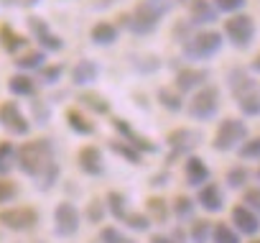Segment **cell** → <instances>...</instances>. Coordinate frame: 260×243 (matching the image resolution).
Returning a JSON list of instances; mask_svg holds the SVG:
<instances>
[{
	"mask_svg": "<svg viewBox=\"0 0 260 243\" xmlns=\"http://www.w3.org/2000/svg\"><path fill=\"white\" fill-rule=\"evenodd\" d=\"M18 167L34 177L39 182L41 190H49L56 177H59V167L54 161V151H51V144L46 139H39V141H28L21 151H18Z\"/></svg>",
	"mask_w": 260,
	"mask_h": 243,
	"instance_id": "1",
	"label": "cell"
},
{
	"mask_svg": "<svg viewBox=\"0 0 260 243\" xmlns=\"http://www.w3.org/2000/svg\"><path fill=\"white\" fill-rule=\"evenodd\" d=\"M164 13H166V6H156V3H148V0H146V3H141L130 16H122V18H125V26L133 34L146 36V34L158 29Z\"/></svg>",
	"mask_w": 260,
	"mask_h": 243,
	"instance_id": "2",
	"label": "cell"
},
{
	"mask_svg": "<svg viewBox=\"0 0 260 243\" xmlns=\"http://www.w3.org/2000/svg\"><path fill=\"white\" fill-rule=\"evenodd\" d=\"M222 49V34L217 31H199L184 41V57L194 62H204Z\"/></svg>",
	"mask_w": 260,
	"mask_h": 243,
	"instance_id": "3",
	"label": "cell"
},
{
	"mask_svg": "<svg viewBox=\"0 0 260 243\" xmlns=\"http://www.w3.org/2000/svg\"><path fill=\"white\" fill-rule=\"evenodd\" d=\"M217 107H219V90H217L214 85L199 87V90L191 95V100H189V115H194V118H199V120L212 118V115L217 113Z\"/></svg>",
	"mask_w": 260,
	"mask_h": 243,
	"instance_id": "4",
	"label": "cell"
},
{
	"mask_svg": "<svg viewBox=\"0 0 260 243\" xmlns=\"http://www.w3.org/2000/svg\"><path fill=\"white\" fill-rule=\"evenodd\" d=\"M224 34L230 36V41L237 46V49H247L255 39V23L250 16L245 13H235L232 18H227L224 23Z\"/></svg>",
	"mask_w": 260,
	"mask_h": 243,
	"instance_id": "5",
	"label": "cell"
},
{
	"mask_svg": "<svg viewBox=\"0 0 260 243\" xmlns=\"http://www.w3.org/2000/svg\"><path fill=\"white\" fill-rule=\"evenodd\" d=\"M245 136H247V128H245L242 120H237V118H227V120H222L219 128H217L214 149H219V151H230L232 146H237L240 141H245Z\"/></svg>",
	"mask_w": 260,
	"mask_h": 243,
	"instance_id": "6",
	"label": "cell"
},
{
	"mask_svg": "<svg viewBox=\"0 0 260 243\" xmlns=\"http://www.w3.org/2000/svg\"><path fill=\"white\" fill-rule=\"evenodd\" d=\"M0 126H3L8 133L13 136H26L31 123H28V118L21 113V107L16 102H3L0 105Z\"/></svg>",
	"mask_w": 260,
	"mask_h": 243,
	"instance_id": "7",
	"label": "cell"
},
{
	"mask_svg": "<svg viewBox=\"0 0 260 243\" xmlns=\"http://www.w3.org/2000/svg\"><path fill=\"white\" fill-rule=\"evenodd\" d=\"M0 223L11 230H28L39 223V212L34 207H11L0 212Z\"/></svg>",
	"mask_w": 260,
	"mask_h": 243,
	"instance_id": "8",
	"label": "cell"
},
{
	"mask_svg": "<svg viewBox=\"0 0 260 243\" xmlns=\"http://www.w3.org/2000/svg\"><path fill=\"white\" fill-rule=\"evenodd\" d=\"M54 223H56V233L59 235H74L79 230V212L74 205L61 202L54 212Z\"/></svg>",
	"mask_w": 260,
	"mask_h": 243,
	"instance_id": "9",
	"label": "cell"
},
{
	"mask_svg": "<svg viewBox=\"0 0 260 243\" xmlns=\"http://www.w3.org/2000/svg\"><path fill=\"white\" fill-rule=\"evenodd\" d=\"M28 29H31V34H34V39L44 46V49H49V51H59L64 44H61V39L41 21V18H36V16H31L28 18Z\"/></svg>",
	"mask_w": 260,
	"mask_h": 243,
	"instance_id": "10",
	"label": "cell"
},
{
	"mask_svg": "<svg viewBox=\"0 0 260 243\" xmlns=\"http://www.w3.org/2000/svg\"><path fill=\"white\" fill-rule=\"evenodd\" d=\"M197 141H199V133H194V131H189V128H179V131H174V133L169 136V144H171V149H174L171 156H169V161H174L176 156L191 151V149L197 146Z\"/></svg>",
	"mask_w": 260,
	"mask_h": 243,
	"instance_id": "11",
	"label": "cell"
},
{
	"mask_svg": "<svg viewBox=\"0 0 260 243\" xmlns=\"http://www.w3.org/2000/svg\"><path fill=\"white\" fill-rule=\"evenodd\" d=\"M214 21H217V8H212V3H207V0H191L189 3V23L204 26Z\"/></svg>",
	"mask_w": 260,
	"mask_h": 243,
	"instance_id": "12",
	"label": "cell"
},
{
	"mask_svg": "<svg viewBox=\"0 0 260 243\" xmlns=\"http://www.w3.org/2000/svg\"><path fill=\"white\" fill-rule=\"evenodd\" d=\"M115 128H117V131H120V133L127 139V144L133 146V149H138V151H156V146H153V144H151L146 136H141L136 128H130V126L125 123L122 118H115Z\"/></svg>",
	"mask_w": 260,
	"mask_h": 243,
	"instance_id": "13",
	"label": "cell"
},
{
	"mask_svg": "<svg viewBox=\"0 0 260 243\" xmlns=\"http://www.w3.org/2000/svg\"><path fill=\"white\" fill-rule=\"evenodd\" d=\"M79 167H82L87 174H92V177L102 174L105 167H102V154H100V149H94V146H84V149L79 151Z\"/></svg>",
	"mask_w": 260,
	"mask_h": 243,
	"instance_id": "14",
	"label": "cell"
},
{
	"mask_svg": "<svg viewBox=\"0 0 260 243\" xmlns=\"http://www.w3.org/2000/svg\"><path fill=\"white\" fill-rule=\"evenodd\" d=\"M232 223H235L242 233H250V235L260 230V220H257V215H255L250 207H242V205L232 210Z\"/></svg>",
	"mask_w": 260,
	"mask_h": 243,
	"instance_id": "15",
	"label": "cell"
},
{
	"mask_svg": "<svg viewBox=\"0 0 260 243\" xmlns=\"http://www.w3.org/2000/svg\"><path fill=\"white\" fill-rule=\"evenodd\" d=\"M97 74H100V67L94 62H89V59H82L72 69V82L74 85H89V82L97 79Z\"/></svg>",
	"mask_w": 260,
	"mask_h": 243,
	"instance_id": "16",
	"label": "cell"
},
{
	"mask_svg": "<svg viewBox=\"0 0 260 243\" xmlns=\"http://www.w3.org/2000/svg\"><path fill=\"white\" fill-rule=\"evenodd\" d=\"M204 82H207V72L202 69H181L176 74V87L181 92H191L194 87H202Z\"/></svg>",
	"mask_w": 260,
	"mask_h": 243,
	"instance_id": "17",
	"label": "cell"
},
{
	"mask_svg": "<svg viewBox=\"0 0 260 243\" xmlns=\"http://www.w3.org/2000/svg\"><path fill=\"white\" fill-rule=\"evenodd\" d=\"M26 44H28V39H26V36L16 34L11 26H0V46H3L8 54H16V51H21Z\"/></svg>",
	"mask_w": 260,
	"mask_h": 243,
	"instance_id": "18",
	"label": "cell"
},
{
	"mask_svg": "<svg viewBox=\"0 0 260 243\" xmlns=\"http://www.w3.org/2000/svg\"><path fill=\"white\" fill-rule=\"evenodd\" d=\"M230 90H232L235 97L240 100L242 95H247L250 90H255V85H252V79H250V74H247L245 69H232V72H230Z\"/></svg>",
	"mask_w": 260,
	"mask_h": 243,
	"instance_id": "19",
	"label": "cell"
},
{
	"mask_svg": "<svg viewBox=\"0 0 260 243\" xmlns=\"http://www.w3.org/2000/svg\"><path fill=\"white\" fill-rule=\"evenodd\" d=\"M199 202H202V207L204 210H209V212H217V210H222V192H219V187L217 184H207L202 192H199Z\"/></svg>",
	"mask_w": 260,
	"mask_h": 243,
	"instance_id": "20",
	"label": "cell"
},
{
	"mask_svg": "<svg viewBox=\"0 0 260 243\" xmlns=\"http://www.w3.org/2000/svg\"><path fill=\"white\" fill-rule=\"evenodd\" d=\"M207 177H209V172H207V167H204V161L199 156L186 159V179H189V184L197 187V184L207 182Z\"/></svg>",
	"mask_w": 260,
	"mask_h": 243,
	"instance_id": "21",
	"label": "cell"
},
{
	"mask_svg": "<svg viewBox=\"0 0 260 243\" xmlns=\"http://www.w3.org/2000/svg\"><path fill=\"white\" fill-rule=\"evenodd\" d=\"M92 41H94V44H100V46L115 44V41H117V29H115L112 23L102 21V23H97V26L92 29Z\"/></svg>",
	"mask_w": 260,
	"mask_h": 243,
	"instance_id": "22",
	"label": "cell"
},
{
	"mask_svg": "<svg viewBox=\"0 0 260 243\" xmlns=\"http://www.w3.org/2000/svg\"><path fill=\"white\" fill-rule=\"evenodd\" d=\"M8 87H11V92H13V95H26V97L36 92L34 79H31V77H26V74H16V77H11Z\"/></svg>",
	"mask_w": 260,
	"mask_h": 243,
	"instance_id": "23",
	"label": "cell"
},
{
	"mask_svg": "<svg viewBox=\"0 0 260 243\" xmlns=\"http://www.w3.org/2000/svg\"><path fill=\"white\" fill-rule=\"evenodd\" d=\"M67 123H69V128H74V131L82 133V136H89V133L94 131V126L89 123L82 113H77V110H69V113H67Z\"/></svg>",
	"mask_w": 260,
	"mask_h": 243,
	"instance_id": "24",
	"label": "cell"
},
{
	"mask_svg": "<svg viewBox=\"0 0 260 243\" xmlns=\"http://www.w3.org/2000/svg\"><path fill=\"white\" fill-rule=\"evenodd\" d=\"M13 161H16V149L11 141H3L0 144V174H8L13 169Z\"/></svg>",
	"mask_w": 260,
	"mask_h": 243,
	"instance_id": "25",
	"label": "cell"
},
{
	"mask_svg": "<svg viewBox=\"0 0 260 243\" xmlns=\"http://www.w3.org/2000/svg\"><path fill=\"white\" fill-rule=\"evenodd\" d=\"M240 107L245 115H260V92L257 90H250L247 95L240 97Z\"/></svg>",
	"mask_w": 260,
	"mask_h": 243,
	"instance_id": "26",
	"label": "cell"
},
{
	"mask_svg": "<svg viewBox=\"0 0 260 243\" xmlns=\"http://www.w3.org/2000/svg\"><path fill=\"white\" fill-rule=\"evenodd\" d=\"M44 51H28V54H23V57H18L16 59V67L18 69H39L41 64H44Z\"/></svg>",
	"mask_w": 260,
	"mask_h": 243,
	"instance_id": "27",
	"label": "cell"
},
{
	"mask_svg": "<svg viewBox=\"0 0 260 243\" xmlns=\"http://www.w3.org/2000/svg\"><path fill=\"white\" fill-rule=\"evenodd\" d=\"M209 235H212V225H209L207 220L191 223V240H194V243H207Z\"/></svg>",
	"mask_w": 260,
	"mask_h": 243,
	"instance_id": "28",
	"label": "cell"
},
{
	"mask_svg": "<svg viewBox=\"0 0 260 243\" xmlns=\"http://www.w3.org/2000/svg\"><path fill=\"white\" fill-rule=\"evenodd\" d=\"M214 243H240V238H237V233H232V228L230 225H224V223H219V225H214Z\"/></svg>",
	"mask_w": 260,
	"mask_h": 243,
	"instance_id": "29",
	"label": "cell"
},
{
	"mask_svg": "<svg viewBox=\"0 0 260 243\" xmlns=\"http://www.w3.org/2000/svg\"><path fill=\"white\" fill-rule=\"evenodd\" d=\"M107 205H110V212L115 218H125V200L120 192H110L107 195Z\"/></svg>",
	"mask_w": 260,
	"mask_h": 243,
	"instance_id": "30",
	"label": "cell"
},
{
	"mask_svg": "<svg viewBox=\"0 0 260 243\" xmlns=\"http://www.w3.org/2000/svg\"><path fill=\"white\" fill-rule=\"evenodd\" d=\"M112 151H115V154H120V156H125L127 161H133V164H141V151H138V149H133L130 144H127V146H125V144H115V146H112Z\"/></svg>",
	"mask_w": 260,
	"mask_h": 243,
	"instance_id": "31",
	"label": "cell"
},
{
	"mask_svg": "<svg viewBox=\"0 0 260 243\" xmlns=\"http://www.w3.org/2000/svg\"><path fill=\"white\" fill-rule=\"evenodd\" d=\"M158 100H161V105L164 107H169V110H181V100H179V95H174L171 90H158Z\"/></svg>",
	"mask_w": 260,
	"mask_h": 243,
	"instance_id": "32",
	"label": "cell"
},
{
	"mask_svg": "<svg viewBox=\"0 0 260 243\" xmlns=\"http://www.w3.org/2000/svg\"><path fill=\"white\" fill-rule=\"evenodd\" d=\"M79 100H82V105L92 107L94 113H107V110H110V105H107V102H105L100 95H82Z\"/></svg>",
	"mask_w": 260,
	"mask_h": 243,
	"instance_id": "33",
	"label": "cell"
},
{
	"mask_svg": "<svg viewBox=\"0 0 260 243\" xmlns=\"http://www.w3.org/2000/svg\"><path fill=\"white\" fill-rule=\"evenodd\" d=\"M100 240L102 243H133V240H127L117 228H102V233H100Z\"/></svg>",
	"mask_w": 260,
	"mask_h": 243,
	"instance_id": "34",
	"label": "cell"
},
{
	"mask_svg": "<svg viewBox=\"0 0 260 243\" xmlns=\"http://www.w3.org/2000/svg\"><path fill=\"white\" fill-rule=\"evenodd\" d=\"M240 156H242V159H257V156H260V139L247 141V144L240 149Z\"/></svg>",
	"mask_w": 260,
	"mask_h": 243,
	"instance_id": "35",
	"label": "cell"
},
{
	"mask_svg": "<svg viewBox=\"0 0 260 243\" xmlns=\"http://www.w3.org/2000/svg\"><path fill=\"white\" fill-rule=\"evenodd\" d=\"M245 6V0H217V11L222 13H237Z\"/></svg>",
	"mask_w": 260,
	"mask_h": 243,
	"instance_id": "36",
	"label": "cell"
},
{
	"mask_svg": "<svg viewBox=\"0 0 260 243\" xmlns=\"http://www.w3.org/2000/svg\"><path fill=\"white\" fill-rule=\"evenodd\" d=\"M227 182H230V187H242L247 182V172L245 169H230L227 172Z\"/></svg>",
	"mask_w": 260,
	"mask_h": 243,
	"instance_id": "37",
	"label": "cell"
},
{
	"mask_svg": "<svg viewBox=\"0 0 260 243\" xmlns=\"http://www.w3.org/2000/svg\"><path fill=\"white\" fill-rule=\"evenodd\" d=\"M16 184L13 182H8V179H0V202H8V200H13L16 197Z\"/></svg>",
	"mask_w": 260,
	"mask_h": 243,
	"instance_id": "38",
	"label": "cell"
},
{
	"mask_svg": "<svg viewBox=\"0 0 260 243\" xmlns=\"http://www.w3.org/2000/svg\"><path fill=\"white\" fill-rule=\"evenodd\" d=\"M125 220H127V225H130V228H136V230H146V228H148V223H151L146 215H125Z\"/></svg>",
	"mask_w": 260,
	"mask_h": 243,
	"instance_id": "39",
	"label": "cell"
},
{
	"mask_svg": "<svg viewBox=\"0 0 260 243\" xmlns=\"http://www.w3.org/2000/svg\"><path fill=\"white\" fill-rule=\"evenodd\" d=\"M174 210H176V215H181V218H189V215H191V210H194V205H191V200H186V197H179V200H176V205H174Z\"/></svg>",
	"mask_w": 260,
	"mask_h": 243,
	"instance_id": "40",
	"label": "cell"
},
{
	"mask_svg": "<svg viewBox=\"0 0 260 243\" xmlns=\"http://www.w3.org/2000/svg\"><path fill=\"white\" fill-rule=\"evenodd\" d=\"M148 207H151V212H153V218H156V220H164V218H166L164 200H151V202H148Z\"/></svg>",
	"mask_w": 260,
	"mask_h": 243,
	"instance_id": "41",
	"label": "cell"
},
{
	"mask_svg": "<svg viewBox=\"0 0 260 243\" xmlns=\"http://www.w3.org/2000/svg\"><path fill=\"white\" fill-rule=\"evenodd\" d=\"M245 202L250 205V210L260 212V190H250V192L245 195Z\"/></svg>",
	"mask_w": 260,
	"mask_h": 243,
	"instance_id": "42",
	"label": "cell"
},
{
	"mask_svg": "<svg viewBox=\"0 0 260 243\" xmlns=\"http://www.w3.org/2000/svg\"><path fill=\"white\" fill-rule=\"evenodd\" d=\"M59 74H61V67H49V69H44L41 79H44L46 85H51V82H56V79H59Z\"/></svg>",
	"mask_w": 260,
	"mask_h": 243,
	"instance_id": "43",
	"label": "cell"
},
{
	"mask_svg": "<svg viewBox=\"0 0 260 243\" xmlns=\"http://www.w3.org/2000/svg\"><path fill=\"white\" fill-rule=\"evenodd\" d=\"M100 215H102V210H100V205L94 202V205H92V220L97 223V220H100Z\"/></svg>",
	"mask_w": 260,
	"mask_h": 243,
	"instance_id": "44",
	"label": "cell"
},
{
	"mask_svg": "<svg viewBox=\"0 0 260 243\" xmlns=\"http://www.w3.org/2000/svg\"><path fill=\"white\" fill-rule=\"evenodd\" d=\"M252 69H255V72H260V54L255 57V62H252Z\"/></svg>",
	"mask_w": 260,
	"mask_h": 243,
	"instance_id": "45",
	"label": "cell"
},
{
	"mask_svg": "<svg viewBox=\"0 0 260 243\" xmlns=\"http://www.w3.org/2000/svg\"><path fill=\"white\" fill-rule=\"evenodd\" d=\"M148 3H156V6H166L169 8V0H148Z\"/></svg>",
	"mask_w": 260,
	"mask_h": 243,
	"instance_id": "46",
	"label": "cell"
},
{
	"mask_svg": "<svg viewBox=\"0 0 260 243\" xmlns=\"http://www.w3.org/2000/svg\"><path fill=\"white\" fill-rule=\"evenodd\" d=\"M153 243H171V240H166V238H161V235H156V238H153Z\"/></svg>",
	"mask_w": 260,
	"mask_h": 243,
	"instance_id": "47",
	"label": "cell"
},
{
	"mask_svg": "<svg viewBox=\"0 0 260 243\" xmlns=\"http://www.w3.org/2000/svg\"><path fill=\"white\" fill-rule=\"evenodd\" d=\"M181 3H191V0H181Z\"/></svg>",
	"mask_w": 260,
	"mask_h": 243,
	"instance_id": "48",
	"label": "cell"
},
{
	"mask_svg": "<svg viewBox=\"0 0 260 243\" xmlns=\"http://www.w3.org/2000/svg\"><path fill=\"white\" fill-rule=\"evenodd\" d=\"M252 243H260V240H252Z\"/></svg>",
	"mask_w": 260,
	"mask_h": 243,
	"instance_id": "49",
	"label": "cell"
}]
</instances>
